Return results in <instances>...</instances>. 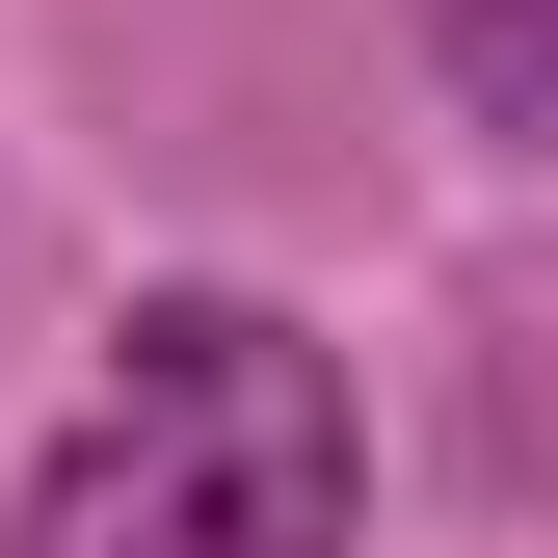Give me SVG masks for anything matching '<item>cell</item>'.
<instances>
[{
	"label": "cell",
	"mask_w": 558,
	"mask_h": 558,
	"mask_svg": "<svg viewBox=\"0 0 558 558\" xmlns=\"http://www.w3.org/2000/svg\"><path fill=\"white\" fill-rule=\"evenodd\" d=\"M373 426H345V345L293 293H133L107 373L53 399L0 558H345Z\"/></svg>",
	"instance_id": "obj_1"
},
{
	"label": "cell",
	"mask_w": 558,
	"mask_h": 558,
	"mask_svg": "<svg viewBox=\"0 0 558 558\" xmlns=\"http://www.w3.org/2000/svg\"><path fill=\"white\" fill-rule=\"evenodd\" d=\"M426 53H452V107L506 160H558V0H426Z\"/></svg>",
	"instance_id": "obj_2"
}]
</instances>
